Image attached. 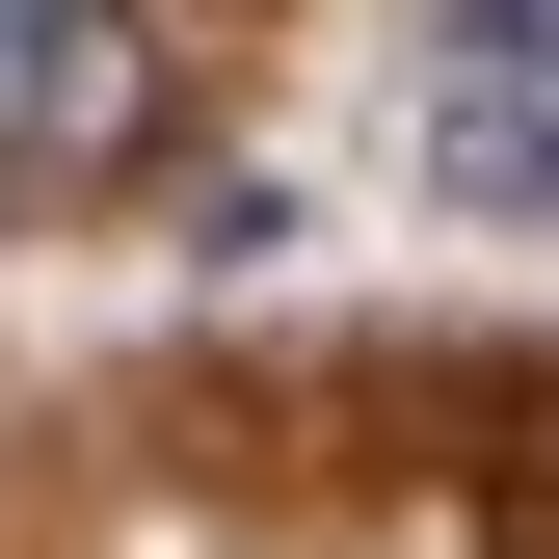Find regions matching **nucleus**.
Returning <instances> with one entry per match:
<instances>
[{"label":"nucleus","instance_id":"obj_1","mask_svg":"<svg viewBox=\"0 0 559 559\" xmlns=\"http://www.w3.org/2000/svg\"><path fill=\"white\" fill-rule=\"evenodd\" d=\"M427 187L507 214V240H559V81L533 53H427Z\"/></svg>","mask_w":559,"mask_h":559}]
</instances>
